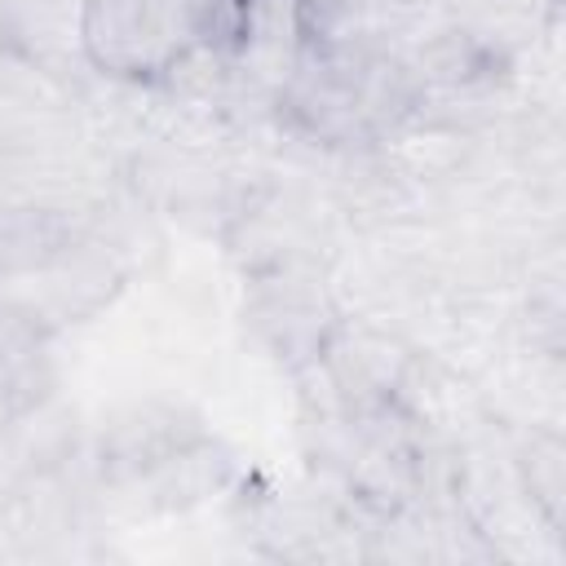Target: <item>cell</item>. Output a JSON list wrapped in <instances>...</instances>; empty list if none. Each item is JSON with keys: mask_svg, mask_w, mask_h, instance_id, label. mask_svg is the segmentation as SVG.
I'll list each match as a JSON object with an SVG mask.
<instances>
[{"mask_svg": "<svg viewBox=\"0 0 566 566\" xmlns=\"http://www.w3.org/2000/svg\"><path fill=\"white\" fill-rule=\"evenodd\" d=\"M84 13L88 0H0V44L27 66L62 75L84 53Z\"/></svg>", "mask_w": 566, "mask_h": 566, "instance_id": "7a4b0ae2", "label": "cell"}, {"mask_svg": "<svg viewBox=\"0 0 566 566\" xmlns=\"http://www.w3.org/2000/svg\"><path fill=\"white\" fill-rule=\"evenodd\" d=\"M451 31L482 53H517L535 44L553 18V0H447Z\"/></svg>", "mask_w": 566, "mask_h": 566, "instance_id": "277c9868", "label": "cell"}, {"mask_svg": "<svg viewBox=\"0 0 566 566\" xmlns=\"http://www.w3.org/2000/svg\"><path fill=\"white\" fill-rule=\"evenodd\" d=\"M305 57L301 0H243L239 4V40L234 66L270 93H283Z\"/></svg>", "mask_w": 566, "mask_h": 566, "instance_id": "3957f363", "label": "cell"}, {"mask_svg": "<svg viewBox=\"0 0 566 566\" xmlns=\"http://www.w3.org/2000/svg\"><path fill=\"white\" fill-rule=\"evenodd\" d=\"M221 0H88L84 53L111 75H164L190 44L212 35Z\"/></svg>", "mask_w": 566, "mask_h": 566, "instance_id": "6da1fadb", "label": "cell"}, {"mask_svg": "<svg viewBox=\"0 0 566 566\" xmlns=\"http://www.w3.org/2000/svg\"><path fill=\"white\" fill-rule=\"evenodd\" d=\"M407 4H416V9H442L447 0H407Z\"/></svg>", "mask_w": 566, "mask_h": 566, "instance_id": "5b68a950", "label": "cell"}]
</instances>
